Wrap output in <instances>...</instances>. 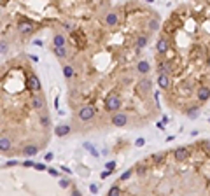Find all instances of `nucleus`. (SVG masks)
I'll use <instances>...</instances> for the list:
<instances>
[{
  "instance_id": "nucleus-1",
  "label": "nucleus",
  "mask_w": 210,
  "mask_h": 196,
  "mask_svg": "<svg viewBox=\"0 0 210 196\" xmlns=\"http://www.w3.org/2000/svg\"><path fill=\"white\" fill-rule=\"evenodd\" d=\"M119 105H121V102H119L117 96H109L107 100H105V109L110 110V112H114V110L119 109Z\"/></svg>"
},
{
  "instance_id": "nucleus-2",
  "label": "nucleus",
  "mask_w": 210,
  "mask_h": 196,
  "mask_svg": "<svg viewBox=\"0 0 210 196\" xmlns=\"http://www.w3.org/2000/svg\"><path fill=\"white\" fill-rule=\"evenodd\" d=\"M128 123V116L124 114V112H117V114L112 116V125L116 126H124Z\"/></svg>"
},
{
  "instance_id": "nucleus-3",
  "label": "nucleus",
  "mask_w": 210,
  "mask_h": 196,
  "mask_svg": "<svg viewBox=\"0 0 210 196\" xmlns=\"http://www.w3.org/2000/svg\"><path fill=\"white\" fill-rule=\"evenodd\" d=\"M187 156H189V151L186 149V147H179V149L173 151V158H175V161H184V159H187Z\"/></svg>"
},
{
  "instance_id": "nucleus-4",
  "label": "nucleus",
  "mask_w": 210,
  "mask_h": 196,
  "mask_svg": "<svg viewBox=\"0 0 210 196\" xmlns=\"http://www.w3.org/2000/svg\"><path fill=\"white\" fill-rule=\"evenodd\" d=\"M93 116H95L93 107H84V109L79 110V119H81V121H89Z\"/></svg>"
},
{
  "instance_id": "nucleus-5",
  "label": "nucleus",
  "mask_w": 210,
  "mask_h": 196,
  "mask_svg": "<svg viewBox=\"0 0 210 196\" xmlns=\"http://www.w3.org/2000/svg\"><path fill=\"white\" fill-rule=\"evenodd\" d=\"M210 98V88L203 86V88H200L198 89V100L200 102H205V100H208Z\"/></svg>"
},
{
  "instance_id": "nucleus-6",
  "label": "nucleus",
  "mask_w": 210,
  "mask_h": 196,
  "mask_svg": "<svg viewBox=\"0 0 210 196\" xmlns=\"http://www.w3.org/2000/svg\"><path fill=\"white\" fill-rule=\"evenodd\" d=\"M158 84H159L161 89H167V88L170 86V79H168L167 74H159V77H158Z\"/></svg>"
},
{
  "instance_id": "nucleus-7",
  "label": "nucleus",
  "mask_w": 210,
  "mask_h": 196,
  "mask_svg": "<svg viewBox=\"0 0 210 196\" xmlns=\"http://www.w3.org/2000/svg\"><path fill=\"white\" fill-rule=\"evenodd\" d=\"M44 98L42 96H33L32 98V105H33V109L35 110H40V109H44Z\"/></svg>"
},
{
  "instance_id": "nucleus-8",
  "label": "nucleus",
  "mask_w": 210,
  "mask_h": 196,
  "mask_svg": "<svg viewBox=\"0 0 210 196\" xmlns=\"http://www.w3.org/2000/svg\"><path fill=\"white\" fill-rule=\"evenodd\" d=\"M116 23H117V14L116 12H109L107 18H105V25L107 27H114Z\"/></svg>"
},
{
  "instance_id": "nucleus-9",
  "label": "nucleus",
  "mask_w": 210,
  "mask_h": 196,
  "mask_svg": "<svg viewBox=\"0 0 210 196\" xmlns=\"http://www.w3.org/2000/svg\"><path fill=\"white\" fill-rule=\"evenodd\" d=\"M156 47H158V51H159L161 55H165V53L168 51V40H167V39H159Z\"/></svg>"
},
{
  "instance_id": "nucleus-10",
  "label": "nucleus",
  "mask_w": 210,
  "mask_h": 196,
  "mask_svg": "<svg viewBox=\"0 0 210 196\" xmlns=\"http://www.w3.org/2000/svg\"><path fill=\"white\" fill-rule=\"evenodd\" d=\"M0 147H2V153H7L11 149V140L6 135H2V138H0Z\"/></svg>"
},
{
  "instance_id": "nucleus-11",
  "label": "nucleus",
  "mask_w": 210,
  "mask_h": 196,
  "mask_svg": "<svg viewBox=\"0 0 210 196\" xmlns=\"http://www.w3.org/2000/svg\"><path fill=\"white\" fill-rule=\"evenodd\" d=\"M25 156H35V154L39 153V149L35 145H27V147H23V151H21Z\"/></svg>"
},
{
  "instance_id": "nucleus-12",
  "label": "nucleus",
  "mask_w": 210,
  "mask_h": 196,
  "mask_svg": "<svg viewBox=\"0 0 210 196\" xmlns=\"http://www.w3.org/2000/svg\"><path fill=\"white\" fill-rule=\"evenodd\" d=\"M32 30H33V27L30 25V23H23L21 27H19V32H21L23 35H28V33H32Z\"/></svg>"
},
{
  "instance_id": "nucleus-13",
  "label": "nucleus",
  "mask_w": 210,
  "mask_h": 196,
  "mask_svg": "<svg viewBox=\"0 0 210 196\" xmlns=\"http://www.w3.org/2000/svg\"><path fill=\"white\" fill-rule=\"evenodd\" d=\"M28 82H30V88H32V89H40V84H39V79H37V77H35V76H32V77H30V81H28Z\"/></svg>"
},
{
  "instance_id": "nucleus-14",
  "label": "nucleus",
  "mask_w": 210,
  "mask_h": 196,
  "mask_svg": "<svg viewBox=\"0 0 210 196\" xmlns=\"http://www.w3.org/2000/svg\"><path fill=\"white\" fill-rule=\"evenodd\" d=\"M138 72L140 74H147V72H149V63H147V61H140L138 63Z\"/></svg>"
},
{
  "instance_id": "nucleus-15",
  "label": "nucleus",
  "mask_w": 210,
  "mask_h": 196,
  "mask_svg": "<svg viewBox=\"0 0 210 196\" xmlns=\"http://www.w3.org/2000/svg\"><path fill=\"white\" fill-rule=\"evenodd\" d=\"M68 131H70L68 126H58V128H56V135H58V137H63V135H67Z\"/></svg>"
},
{
  "instance_id": "nucleus-16",
  "label": "nucleus",
  "mask_w": 210,
  "mask_h": 196,
  "mask_svg": "<svg viewBox=\"0 0 210 196\" xmlns=\"http://www.w3.org/2000/svg\"><path fill=\"white\" fill-rule=\"evenodd\" d=\"M54 46L63 47V46H65V37H63V35H56V37H54Z\"/></svg>"
},
{
  "instance_id": "nucleus-17",
  "label": "nucleus",
  "mask_w": 210,
  "mask_h": 196,
  "mask_svg": "<svg viewBox=\"0 0 210 196\" xmlns=\"http://www.w3.org/2000/svg\"><path fill=\"white\" fill-rule=\"evenodd\" d=\"M54 53L60 56V58H65L67 56V51H65V46L63 47H58V46H54Z\"/></svg>"
},
{
  "instance_id": "nucleus-18",
  "label": "nucleus",
  "mask_w": 210,
  "mask_h": 196,
  "mask_svg": "<svg viewBox=\"0 0 210 196\" xmlns=\"http://www.w3.org/2000/svg\"><path fill=\"white\" fill-rule=\"evenodd\" d=\"M168 70H170V63H168V61L159 63V74H167Z\"/></svg>"
},
{
  "instance_id": "nucleus-19",
  "label": "nucleus",
  "mask_w": 210,
  "mask_h": 196,
  "mask_svg": "<svg viewBox=\"0 0 210 196\" xmlns=\"http://www.w3.org/2000/svg\"><path fill=\"white\" fill-rule=\"evenodd\" d=\"M140 89L149 91V89H151V82H149V81H142V82H140Z\"/></svg>"
},
{
  "instance_id": "nucleus-20",
  "label": "nucleus",
  "mask_w": 210,
  "mask_h": 196,
  "mask_svg": "<svg viewBox=\"0 0 210 196\" xmlns=\"http://www.w3.org/2000/svg\"><path fill=\"white\" fill-rule=\"evenodd\" d=\"M63 74H65V77H72L74 76V68H72V67H65Z\"/></svg>"
},
{
  "instance_id": "nucleus-21",
  "label": "nucleus",
  "mask_w": 210,
  "mask_h": 196,
  "mask_svg": "<svg viewBox=\"0 0 210 196\" xmlns=\"http://www.w3.org/2000/svg\"><path fill=\"white\" fill-rule=\"evenodd\" d=\"M161 159H163V154L161 153H156L154 156H152V161H154V163H159Z\"/></svg>"
},
{
  "instance_id": "nucleus-22",
  "label": "nucleus",
  "mask_w": 210,
  "mask_h": 196,
  "mask_svg": "<svg viewBox=\"0 0 210 196\" xmlns=\"http://www.w3.org/2000/svg\"><path fill=\"white\" fill-rule=\"evenodd\" d=\"M68 186H70L68 179H61V180H60V187H68Z\"/></svg>"
},
{
  "instance_id": "nucleus-23",
  "label": "nucleus",
  "mask_w": 210,
  "mask_h": 196,
  "mask_svg": "<svg viewBox=\"0 0 210 196\" xmlns=\"http://www.w3.org/2000/svg\"><path fill=\"white\" fill-rule=\"evenodd\" d=\"M137 44H138V47H144V46L147 44V39L146 37H138V42Z\"/></svg>"
},
{
  "instance_id": "nucleus-24",
  "label": "nucleus",
  "mask_w": 210,
  "mask_h": 196,
  "mask_svg": "<svg viewBox=\"0 0 210 196\" xmlns=\"http://www.w3.org/2000/svg\"><path fill=\"white\" fill-rule=\"evenodd\" d=\"M201 147H203V149H207V151H208V153H210V142H208V140L201 142Z\"/></svg>"
},
{
  "instance_id": "nucleus-25",
  "label": "nucleus",
  "mask_w": 210,
  "mask_h": 196,
  "mask_svg": "<svg viewBox=\"0 0 210 196\" xmlns=\"http://www.w3.org/2000/svg\"><path fill=\"white\" fill-rule=\"evenodd\" d=\"M40 123H42L44 126H47V125H49V117H47V116H44L42 119H40Z\"/></svg>"
},
{
  "instance_id": "nucleus-26",
  "label": "nucleus",
  "mask_w": 210,
  "mask_h": 196,
  "mask_svg": "<svg viewBox=\"0 0 210 196\" xmlns=\"http://www.w3.org/2000/svg\"><path fill=\"white\" fill-rule=\"evenodd\" d=\"M149 27H151V30H158V21H151Z\"/></svg>"
},
{
  "instance_id": "nucleus-27",
  "label": "nucleus",
  "mask_w": 210,
  "mask_h": 196,
  "mask_svg": "<svg viewBox=\"0 0 210 196\" xmlns=\"http://www.w3.org/2000/svg\"><path fill=\"white\" fill-rule=\"evenodd\" d=\"M137 174H138V175H144V174H146V168H144V166H138V168H137Z\"/></svg>"
},
{
  "instance_id": "nucleus-28",
  "label": "nucleus",
  "mask_w": 210,
  "mask_h": 196,
  "mask_svg": "<svg viewBox=\"0 0 210 196\" xmlns=\"http://www.w3.org/2000/svg\"><path fill=\"white\" fill-rule=\"evenodd\" d=\"M119 193V187H112V189L109 191V194H117Z\"/></svg>"
},
{
  "instance_id": "nucleus-29",
  "label": "nucleus",
  "mask_w": 210,
  "mask_h": 196,
  "mask_svg": "<svg viewBox=\"0 0 210 196\" xmlns=\"http://www.w3.org/2000/svg\"><path fill=\"white\" fill-rule=\"evenodd\" d=\"M114 166H116V163H114V161H110V163H107V170H114Z\"/></svg>"
},
{
  "instance_id": "nucleus-30",
  "label": "nucleus",
  "mask_w": 210,
  "mask_h": 196,
  "mask_svg": "<svg viewBox=\"0 0 210 196\" xmlns=\"http://www.w3.org/2000/svg\"><path fill=\"white\" fill-rule=\"evenodd\" d=\"M198 116V109H191V117H196Z\"/></svg>"
},
{
  "instance_id": "nucleus-31",
  "label": "nucleus",
  "mask_w": 210,
  "mask_h": 196,
  "mask_svg": "<svg viewBox=\"0 0 210 196\" xmlns=\"http://www.w3.org/2000/svg\"><path fill=\"white\" fill-rule=\"evenodd\" d=\"M130 175H131V170H128V172H126V174H124L123 177H121V179H128Z\"/></svg>"
},
{
  "instance_id": "nucleus-32",
  "label": "nucleus",
  "mask_w": 210,
  "mask_h": 196,
  "mask_svg": "<svg viewBox=\"0 0 210 196\" xmlns=\"http://www.w3.org/2000/svg\"><path fill=\"white\" fill-rule=\"evenodd\" d=\"M51 159H53V154L47 153V154H46V161H51Z\"/></svg>"
},
{
  "instance_id": "nucleus-33",
  "label": "nucleus",
  "mask_w": 210,
  "mask_h": 196,
  "mask_svg": "<svg viewBox=\"0 0 210 196\" xmlns=\"http://www.w3.org/2000/svg\"><path fill=\"white\" fill-rule=\"evenodd\" d=\"M35 168H37V170H46V166H44V165H40V163H39V165H35Z\"/></svg>"
},
{
  "instance_id": "nucleus-34",
  "label": "nucleus",
  "mask_w": 210,
  "mask_h": 196,
  "mask_svg": "<svg viewBox=\"0 0 210 196\" xmlns=\"http://www.w3.org/2000/svg\"><path fill=\"white\" fill-rule=\"evenodd\" d=\"M137 145H144V138H138V140H137Z\"/></svg>"
},
{
  "instance_id": "nucleus-35",
  "label": "nucleus",
  "mask_w": 210,
  "mask_h": 196,
  "mask_svg": "<svg viewBox=\"0 0 210 196\" xmlns=\"http://www.w3.org/2000/svg\"><path fill=\"white\" fill-rule=\"evenodd\" d=\"M6 49H7V46H6V42H2V53L6 55Z\"/></svg>"
},
{
  "instance_id": "nucleus-36",
  "label": "nucleus",
  "mask_w": 210,
  "mask_h": 196,
  "mask_svg": "<svg viewBox=\"0 0 210 196\" xmlns=\"http://www.w3.org/2000/svg\"><path fill=\"white\" fill-rule=\"evenodd\" d=\"M208 65H210V55H208Z\"/></svg>"
},
{
  "instance_id": "nucleus-37",
  "label": "nucleus",
  "mask_w": 210,
  "mask_h": 196,
  "mask_svg": "<svg viewBox=\"0 0 210 196\" xmlns=\"http://www.w3.org/2000/svg\"><path fill=\"white\" fill-rule=\"evenodd\" d=\"M147 2H152V0H147Z\"/></svg>"
}]
</instances>
